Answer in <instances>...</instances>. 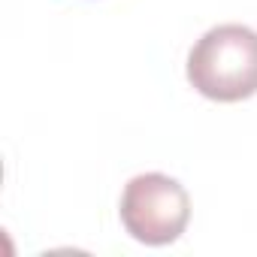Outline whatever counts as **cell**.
<instances>
[{
    "mask_svg": "<svg viewBox=\"0 0 257 257\" xmlns=\"http://www.w3.org/2000/svg\"><path fill=\"white\" fill-rule=\"evenodd\" d=\"M188 82L209 100L239 103L257 94V31L218 25L188 55Z\"/></svg>",
    "mask_w": 257,
    "mask_h": 257,
    "instance_id": "obj_1",
    "label": "cell"
},
{
    "mask_svg": "<svg viewBox=\"0 0 257 257\" xmlns=\"http://www.w3.org/2000/svg\"><path fill=\"white\" fill-rule=\"evenodd\" d=\"M188 218V191L164 173H143L127 182L121 194V224L137 242L170 245L185 233Z\"/></svg>",
    "mask_w": 257,
    "mask_h": 257,
    "instance_id": "obj_2",
    "label": "cell"
}]
</instances>
